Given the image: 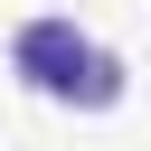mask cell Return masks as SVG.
<instances>
[{"mask_svg":"<svg viewBox=\"0 0 151 151\" xmlns=\"http://www.w3.org/2000/svg\"><path fill=\"white\" fill-rule=\"evenodd\" d=\"M9 66H19V85L28 94H47V104H76V113H104V104H123V57L113 47H94L76 19H28L19 38H9Z\"/></svg>","mask_w":151,"mask_h":151,"instance_id":"obj_1","label":"cell"}]
</instances>
